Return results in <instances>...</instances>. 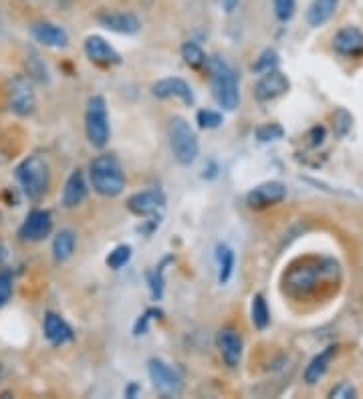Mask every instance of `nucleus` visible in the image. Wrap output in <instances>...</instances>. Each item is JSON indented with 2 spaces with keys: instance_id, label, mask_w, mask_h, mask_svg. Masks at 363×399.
Wrapping results in <instances>:
<instances>
[{
  "instance_id": "8",
  "label": "nucleus",
  "mask_w": 363,
  "mask_h": 399,
  "mask_svg": "<svg viewBox=\"0 0 363 399\" xmlns=\"http://www.w3.org/2000/svg\"><path fill=\"white\" fill-rule=\"evenodd\" d=\"M166 208V196L160 188H148L143 192L131 194L127 198V210L140 218H150L160 222L162 212Z\"/></svg>"
},
{
  "instance_id": "1",
  "label": "nucleus",
  "mask_w": 363,
  "mask_h": 399,
  "mask_svg": "<svg viewBox=\"0 0 363 399\" xmlns=\"http://www.w3.org/2000/svg\"><path fill=\"white\" fill-rule=\"evenodd\" d=\"M339 274V266L335 260L329 258H307L299 264H293L285 272L282 288L293 299H307L309 295H315L319 286L327 281H335Z\"/></svg>"
},
{
  "instance_id": "2",
  "label": "nucleus",
  "mask_w": 363,
  "mask_h": 399,
  "mask_svg": "<svg viewBox=\"0 0 363 399\" xmlns=\"http://www.w3.org/2000/svg\"><path fill=\"white\" fill-rule=\"evenodd\" d=\"M206 67L210 71V89H212L214 101L226 111H234L240 103V85H238L237 71L224 59L218 57L208 59Z\"/></svg>"
},
{
  "instance_id": "32",
  "label": "nucleus",
  "mask_w": 363,
  "mask_h": 399,
  "mask_svg": "<svg viewBox=\"0 0 363 399\" xmlns=\"http://www.w3.org/2000/svg\"><path fill=\"white\" fill-rule=\"evenodd\" d=\"M256 140L258 142H275V140H280L282 135H285V129L280 128L279 123H263V125H258L256 128Z\"/></svg>"
},
{
  "instance_id": "16",
  "label": "nucleus",
  "mask_w": 363,
  "mask_h": 399,
  "mask_svg": "<svg viewBox=\"0 0 363 399\" xmlns=\"http://www.w3.org/2000/svg\"><path fill=\"white\" fill-rule=\"evenodd\" d=\"M333 49L341 57H359L363 53V32L357 27H343L333 37Z\"/></svg>"
},
{
  "instance_id": "35",
  "label": "nucleus",
  "mask_w": 363,
  "mask_h": 399,
  "mask_svg": "<svg viewBox=\"0 0 363 399\" xmlns=\"http://www.w3.org/2000/svg\"><path fill=\"white\" fill-rule=\"evenodd\" d=\"M13 297V274L8 271H0V309Z\"/></svg>"
},
{
  "instance_id": "37",
  "label": "nucleus",
  "mask_w": 363,
  "mask_h": 399,
  "mask_svg": "<svg viewBox=\"0 0 363 399\" xmlns=\"http://www.w3.org/2000/svg\"><path fill=\"white\" fill-rule=\"evenodd\" d=\"M329 398L331 399H351V398H357V391H355V387L347 381H341V383H337L331 391H329Z\"/></svg>"
},
{
  "instance_id": "15",
  "label": "nucleus",
  "mask_w": 363,
  "mask_h": 399,
  "mask_svg": "<svg viewBox=\"0 0 363 399\" xmlns=\"http://www.w3.org/2000/svg\"><path fill=\"white\" fill-rule=\"evenodd\" d=\"M85 55L101 67H113V65L121 63L119 53L99 35H91L85 39Z\"/></svg>"
},
{
  "instance_id": "30",
  "label": "nucleus",
  "mask_w": 363,
  "mask_h": 399,
  "mask_svg": "<svg viewBox=\"0 0 363 399\" xmlns=\"http://www.w3.org/2000/svg\"><path fill=\"white\" fill-rule=\"evenodd\" d=\"M27 71H28V79L32 81H41V83H47L49 81V71L44 67V63L41 61V57L37 53H32L30 57L27 59Z\"/></svg>"
},
{
  "instance_id": "17",
  "label": "nucleus",
  "mask_w": 363,
  "mask_h": 399,
  "mask_svg": "<svg viewBox=\"0 0 363 399\" xmlns=\"http://www.w3.org/2000/svg\"><path fill=\"white\" fill-rule=\"evenodd\" d=\"M42 333H44V339L55 345V347H61L65 343L73 341L75 333L73 329L69 327V323L56 313H47L44 314V321H42Z\"/></svg>"
},
{
  "instance_id": "31",
  "label": "nucleus",
  "mask_w": 363,
  "mask_h": 399,
  "mask_svg": "<svg viewBox=\"0 0 363 399\" xmlns=\"http://www.w3.org/2000/svg\"><path fill=\"white\" fill-rule=\"evenodd\" d=\"M196 121L202 129H216L222 125V113L214 109H200L196 115Z\"/></svg>"
},
{
  "instance_id": "20",
  "label": "nucleus",
  "mask_w": 363,
  "mask_h": 399,
  "mask_svg": "<svg viewBox=\"0 0 363 399\" xmlns=\"http://www.w3.org/2000/svg\"><path fill=\"white\" fill-rule=\"evenodd\" d=\"M89 194V185L85 182V176L81 170H75L69 176V180L65 182L63 188V196H61V204L65 208H77L81 206Z\"/></svg>"
},
{
  "instance_id": "40",
  "label": "nucleus",
  "mask_w": 363,
  "mask_h": 399,
  "mask_svg": "<svg viewBox=\"0 0 363 399\" xmlns=\"http://www.w3.org/2000/svg\"><path fill=\"white\" fill-rule=\"evenodd\" d=\"M4 258H6V246H4V243L0 240V262H2Z\"/></svg>"
},
{
  "instance_id": "23",
  "label": "nucleus",
  "mask_w": 363,
  "mask_h": 399,
  "mask_svg": "<svg viewBox=\"0 0 363 399\" xmlns=\"http://www.w3.org/2000/svg\"><path fill=\"white\" fill-rule=\"evenodd\" d=\"M75 243H77V238H75L73 230L65 228L56 232L55 238H53V258H55L56 262H65V260H69L73 257Z\"/></svg>"
},
{
  "instance_id": "41",
  "label": "nucleus",
  "mask_w": 363,
  "mask_h": 399,
  "mask_svg": "<svg viewBox=\"0 0 363 399\" xmlns=\"http://www.w3.org/2000/svg\"><path fill=\"white\" fill-rule=\"evenodd\" d=\"M2 375H4V365L0 363V379H2Z\"/></svg>"
},
{
  "instance_id": "39",
  "label": "nucleus",
  "mask_w": 363,
  "mask_h": 399,
  "mask_svg": "<svg viewBox=\"0 0 363 399\" xmlns=\"http://www.w3.org/2000/svg\"><path fill=\"white\" fill-rule=\"evenodd\" d=\"M140 391V385L138 383H129V387L126 389V398H136Z\"/></svg>"
},
{
  "instance_id": "22",
  "label": "nucleus",
  "mask_w": 363,
  "mask_h": 399,
  "mask_svg": "<svg viewBox=\"0 0 363 399\" xmlns=\"http://www.w3.org/2000/svg\"><path fill=\"white\" fill-rule=\"evenodd\" d=\"M339 0H313L307 11V23L311 27H323L331 16L335 15Z\"/></svg>"
},
{
  "instance_id": "14",
  "label": "nucleus",
  "mask_w": 363,
  "mask_h": 399,
  "mask_svg": "<svg viewBox=\"0 0 363 399\" xmlns=\"http://www.w3.org/2000/svg\"><path fill=\"white\" fill-rule=\"evenodd\" d=\"M287 198V188L280 182H265L252 188L246 194V204L251 208H268Z\"/></svg>"
},
{
  "instance_id": "3",
  "label": "nucleus",
  "mask_w": 363,
  "mask_h": 399,
  "mask_svg": "<svg viewBox=\"0 0 363 399\" xmlns=\"http://www.w3.org/2000/svg\"><path fill=\"white\" fill-rule=\"evenodd\" d=\"M89 180L93 190L103 198H117L126 188V176L119 159L112 154L97 156L89 164Z\"/></svg>"
},
{
  "instance_id": "25",
  "label": "nucleus",
  "mask_w": 363,
  "mask_h": 399,
  "mask_svg": "<svg viewBox=\"0 0 363 399\" xmlns=\"http://www.w3.org/2000/svg\"><path fill=\"white\" fill-rule=\"evenodd\" d=\"M172 262V257H166L157 266H154L152 271L148 272V285H150V293L152 299L160 300L164 297V274H166V266Z\"/></svg>"
},
{
  "instance_id": "11",
  "label": "nucleus",
  "mask_w": 363,
  "mask_h": 399,
  "mask_svg": "<svg viewBox=\"0 0 363 399\" xmlns=\"http://www.w3.org/2000/svg\"><path fill=\"white\" fill-rule=\"evenodd\" d=\"M289 87H291L289 77L277 71V69L263 73V77L254 85V97H256V101H261V103H268V101L279 99L280 95H285L289 91Z\"/></svg>"
},
{
  "instance_id": "18",
  "label": "nucleus",
  "mask_w": 363,
  "mask_h": 399,
  "mask_svg": "<svg viewBox=\"0 0 363 399\" xmlns=\"http://www.w3.org/2000/svg\"><path fill=\"white\" fill-rule=\"evenodd\" d=\"M218 351L228 367H237L242 359V337L237 329L226 327L218 333Z\"/></svg>"
},
{
  "instance_id": "6",
  "label": "nucleus",
  "mask_w": 363,
  "mask_h": 399,
  "mask_svg": "<svg viewBox=\"0 0 363 399\" xmlns=\"http://www.w3.org/2000/svg\"><path fill=\"white\" fill-rule=\"evenodd\" d=\"M85 131H87L89 143L97 149H103L109 143V137H112L109 115H107V103L101 95H93L91 99L87 101Z\"/></svg>"
},
{
  "instance_id": "21",
  "label": "nucleus",
  "mask_w": 363,
  "mask_h": 399,
  "mask_svg": "<svg viewBox=\"0 0 363 399\" xmlns=\"http://www.w3.org/2000/svg\"><path fill=\"white\" fill-rule=\"evenodd\" d=\"M335 355H337V345H329V347L323 349L321 353H317V355L313 357V359L309 361L307 367H305V373H303L305 383L309 385L317 383L323 375L327 373V369H329V365H331V361L335 359Z\"/></svg>"
},
{
  "instance_id": "36",
  "label": "nucleus",
  "mask_w": 363,
  "mask_h": 399,
  "mask_svg": "<svg viewBox=\"0 0 363 399\" xmlns=\"http://www.w3.org/2000/svg\"><path fill=\"white\" fill-rule=\"evenodd\" d=\"M275 4V15L280 23L291 20L294 15V0H273Z\"/></svg>"
},
{
  "instance_id": "5",
  "label": "nucleus",
  "mask_w": 363,
  "mask_h": 399,
  "mask_svg": "<svg viewBox=\"0 0 363 399\" xmlns=\"http://www.w3.org/2000/svg\"><path fill=\"white\" fill-rule=\"evenodd\" d=\"M168 137L176 161L180 166H192L200 154V145H198V137H196L194 129L190 128V123L184 117H172Z\"/></svg>"
},
{
  "instance_id": "38",
  "label": "nucleus",
  "mask_w": 363,
  "mask_h": 399,
  "mask_svg": "<svg viewBox=\"0 0 363 399\" xmlns=\"http://www.w3.org/2000/svg\"><path fill=\"white\" fill-rule=\"evenodd\" d=\"M307 140H309V145H311V147L321 145L323 140H325V128H321V125H315V128L311 129V131L307 133Z\"/></svg>"
},
{
  "instance_id": "29",
  "label": "nucleus",
  "mask_w": 363,
  "mask_h": 399,
  "mask_svg": "<svg viewBox=\"0 0 363 399\" xmlns=\"http://www.w3.org/2000/svg\"><path fill=\"white\" fill-rule=\"evenodd\" d=\"M129 260H131V246L129 244H119L109 252V257H107L105 262H107V266L112 271H119V269L126 266Z\"/></svg>"
},
{
  "instance_id": "27",
  "label": "nucleus",
  "mask_w": 363,
  "mask_h": 399,
  "mask_svg": "<svg viewBox=\"0 0 363 399\" xmlns=\"http://www.w3.org/2000/svg\"><path fill=\"white\" fill-rule=\"evenodd\" d=\"M182 59H184V63H186L188 67H192V69H200V67L208 65L206 53H204L202 47L194 43V41H186V43L182 44Z\"/></svg>"
},
{
  "instance_id": "26",
  "label": "nucleus",
  "mask_w": 363,
  "mask_h": 399,
  "mask_svg": "<svg viewBox=\"0 0 363 399\" xmlns=\"http://www.w3.org/2000/svg\"><path fill=\"white\" fill-rule=\"evenodd\" d=\"M251 319L254 329L258 331H265L270 323V311H268V305L263 295H254L252 297V305H251Z\"/></svg>"
},
{
  "instance_id": "10",
  "label": "nucleus",
  "mask_w": 363,
  "mask_h": 399,
  "mask_svg": "<svg viewBox=\"0 0 363 399\" xmlns=\"http://www.w3.org/2000/svg\"><path fill=\"white\" fill-rule=\"evenodd\" d=\"M148 375L157 391L166 395H178L182 391V377L174 367H169L162 359H150L148 361Z\"/></svg>"
},
{
  "instance_id": "7",
  "label": "nucleus",
  "mask_w": 363,
  "mask_h": 399,
  "mask_svg": "<svg viewBox=\"0 0 363 399\" xmlns=\"http://www.w3.org/2000/svg\"><path fill=\"white\" fill-rule=\"evenodd\" d=\"M6 101L8 109L18 117H28L37 109V95L32 81L27 75H14L6 85Z\"/></svg>"
},
{
  "instance_id": "9",
  "label": "nucleus",
  "mask_w": 363,
  "mask_h": 399,
  "mask_svg": "<svg viewBox=\"0 0 363 399\" xmlns=\"http://www.w3.org/2000/svg\"><path fill=\"white\" fill-rule=\"evenodd\" d=\"M53 230V214L49 210L37 208L28 212L25 222L18 228V238L23 243H41Z\"/></svg>"
},
{
  "instance_id": "4",
  "label": "nucleus",
  "mask_w": 363,
  "mask_h": 399,
  "mask_svg": "<svg viewBox=\"0 0 363 399\" xmlns=\"http://www.w3.org/2000/svg\"><path fill=\"white\" fill-rule=\"evenodd\" d=\"M14 176H16L18 184L23 188L25 196L28 200H32V202H39L49 192L51 168H49V161L41 154H32V156L25 157L16 166Z\"/></svg>"
},
{
  "instance_id": "13",
  "label": "nucleus",
  "mask_w": 363,
  "mask_h": 399,
  "mask_svg": "<svg viewBox=\"0 0 363 399\" xmlns=\"http://www.w3.org/2000/svg\"><path fill=\"white\" fill-rule=\"evenodd\" d=\"M97 20L101 27L119 32V35H136L140 32L141 23L133 13L126 11H101L97 15Z\"/></svg>"
},
{
  "instance_id": "12",
  "label": "nucleus",
  "mask_w": 363,
  "mask_h": 399,
  "mask_svg": "<svg viewBox=\"0 0 363 399\" xmlns=\"http://www.w3.org/2000/svg\"><path fill=\"white\" fill-rule=\"evenodd\" d=\"M152 95L157 99H180L186 105H192L194 103V91L192 87L188 85L184 79L180 77H166V79H160L157 83L152 85Z\"/></svg>"
},
{
  "instance_id": "28",
  "label": "nucleus",
  "mask_w": 363,
  "mask_h": 399,
  "mask_svg": "<svg viewBox=\"0 0 363 399\" xmlns=\"http://www.w3.org/2000/svg\"><path fill=\"white\" fill-rule=\"evenodd\" d=\"M279 67V53L275 51V49H265L258 59L254 61V65H252V71L254 73H268V71H275Z\"/></svg>"
},
{
  "instance_id": "19",
  "label": "nucleus",
  "mask_w": 363,
  "mask_h": 399,
  "mask_svg": "<svg viewBox=\"0 0 363 399\" xmlns=\"http://www.w3.org/2000/svg\"><path fill=\"white\" fill-rule=\"evenodd\" d=\"M30 32H32V37H35L39 43L44 44V47L63 49V47L69 44V35H67V30L63 29V27H59V25L47 23V20L35 23V25L30 27Z\"/></svg>"
},
{
  "instance_id": "34",
  "label": "nucleus",
  "mask_w": 363,
  "mask_h": 399,
  "mask_svg": "<svg viewBox=\"0 0 363 399\" xmlns=\"http://www.w3.org/2000/svg\"><path fill=\"white\" fill-rule=\"evenodd\" d=\"M162 311L160 309H148L145 313L140 314V319L136 321V325H133V335L136 337H140V335H145L148 333V329H150V323L154 321L155 317H160Z\"/></svg>"
},
{
  "instance_id": "33",
  "label": "nucleus",
  "mask_w": 363,
  "mask_h": 399,
  "mask_svg": "<svg viewBox=\"0 0 363 399\" xmlns=\"http://www.w3.org/2000/svg\"><path fill=\"white\" fill-rule=\"evenodd\" d=\"M351 123H353V117L347 109H337L333 113V131H335L337 137H345L350 133Z\"/></svg>"
},
{
  "instance_id": "24",
  "label": "nucleus",
  "mask_w": 363,
  "mask_h": 399,
  "mask_svg": "<svg viewBox=\"0 0 363 399\" xmlns=\"http://www.w3.org/2000/svg\"><path fill=\"white\" fill-rule=\"evenodd\" d=\"M216 266H218V283L226 285L234 271V252L230 246L226 244L216 246Z\"/></svg>"
}]
</instances>
